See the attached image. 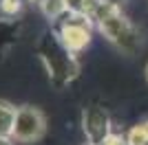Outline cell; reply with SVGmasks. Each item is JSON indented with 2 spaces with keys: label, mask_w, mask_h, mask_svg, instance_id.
Masks as SVG:
<instances>
[{
  "label": "cell",
  "mask_w": 148,
  "mask_h": 145,
  "mask_svg": "<svg viewBox=\"0 0 148 145\" xmlns=\"http://www.w3.org/2000/svg\"><path fill=\"white\" fill-rule=\"evenodd\" d=\"M38 57L42 62L44 70L49 75L51 84L56 88H66L69 84H73L77 75H80V62H77V53H73L66 44L60 40L58 31H44L40 40H38Z\"/></svg>",
  "instance_id": "1"
},
{
  "label": "cell",
  "mask_w": 148,
  "mask_h": 145,
  "mask_svg": "<svg viewBox=\"0 0 148 145\" xmlns=\"http://www.w3.org/2000/svg\"><path fill=\"white\" fill-rule=\"evenodd\" d=\"M93 22L97 31L113 44V46L126 55H137L144 46V35L128 16L119 9L113 0H102L99 9L93 16Z\"/></svg>",
  "instance_id": "2"
},
{
  "label": "cell",
  "mask_w": 148,
  "mask_h": 145,
  "mask_svg": "<svg viewBox=\"0 0 148 145\" xmlns=\"http://www.w3.org/2000/svg\"><path fill=\"white\" fill-rule=\"evenodd\" d=\"M47 134V117L36 106H20L16 112L13 136L16 143H38Z\"/></svg>",
  "instance_id": "3"
},
{
  "label": "cell",
  "mask_w": 148,
  "mask_h": 145,
  "mask_svg": "<svg viewBox=\"0 0 148 145\" xmlns=\"http://www.w3.org/2000/svg\"><path fill=\"white\" fill-rule=\"evenodd\" d=\"M93 20L82 18V16H73L69 13L66 18H62L60 26H58V35L64 44H66L73 53L80 55L84 48L91 44V35H93Z\"/></svg>",
  "instance_id": "4"
},
{
  "label": "cell",
  "mask_w": 148,
  "mask_h": 145,
  "mask_svg": "<svg viewBox=\"0 0 148 145\" xmlns=\"http://www.w3.org/2000/svg\"><path fill=\"white\" fill-rule=\"evenodd\" d=\"M82 130L86 136V143L91 145H104L106 139L113 134V123L111 115L106 112L104 106L99 103H91L82 112Z\"/></svg>",
  "instance_id": "5"
},
{
  "label": "cell",
  "mask_w": 148,
  "mask_h": 145,
  "mask_svg": "<svg viewBox=\"0 0 148 145\" xmlns=\"http://www.w3.org/2000/svg\"><path fill=\"white\" fill-rule=\"evenodd\" d=\"M16 112H18V108H16L13 103L0 99V136H5V139H11L13 136Z\"/></svg>",
  "instance_id": "6"
},
{
  "label": "cell",
  "mask_w": 148,
  "mask_h": 145,
  "mask_svg": "<svg viewBox=\"0 0 148 145\" xmlns=\"http://www.w3.org/2000/svg\"><path fill=\"white\" fill-rule=\"evenodd\" d=\"M99 5H102V0H66L69 13L82 16V18H88V20H93V16L99 9Z\"/></svg>",
  "instance_id": "7"
},
{
  "label": "cell",
  "mask_w": 148,
  "mask_h": 145,
  "mask_svg": "<svg viewBox=\"0 0 148 145\" xmlns=\"http://www.w3.org/2000/svg\"><path fill=\"white\" fill-rule=\"evenodd\" d=\"M40 11L44 13V18L49 20H62L69 16L66 0H40Z\"/></svg>",
  "instance_id": "8"
},
{
  "label": "cell",
  "mask_w": 148,
  "mask_h": 145,
  "mask_svg": "<svg viewBox=\"0 0 148 145\" xmlns=\"http://www.w3.org/2000/svg\"><path fill=\"white\" fill-rule=\"evenodd\" d=\"M128 145H148V121H142L126 132Z\"/></svg>",
  "instance_id": "9"
},
{
  "label": "cell",
  "mask_w": 148,
  "mask_h": 145,
  "mask_svg": "<svg viewBox=\"0 0 148 145\" xmlns=\"http://www.w3.org/2000/svg\"><path fill=\"white\" fill-rule=\"evenodd\" d=\"M20 9H22V0H0V11L9 18H13Z\"/></svg>",
  "instance_id": "10"
},
{
  "label": "cell",
  "mask_w": 148,
  "mask_h": 145,
  "mask_svg": "<svg viewBox=\"0 0 148 145\" xmlns=\"http://www.w3.org/2000/svg\"><path fill=\"white\" fill-rule=\"evenodd\" d=\"M104 145H128V141H126V134H117V132H113L108 139H106Z\"/></svg>",
  "instance_id": "11"
},
{
  "label": "cell",
  "mask_w": 148,
  "mask_h": 145,
  "mask_svg": "<svg viewBox=\"0 0 148 145\" xmlns=\"http://www.w3.org/2000/svg\"><path fill=\"white\" fill-rule=\"evenodd\" d=\"M16 141L13 139H5V136H0V145H13Z\"/></svg>",
  "instance_id": "12"
},
{
  "label": "cell",
  "mask_w": 148,
  "mask_h": 145,
  "mask_svg": "<svg viewBox=\"0 0 148 145\" xmlns=\"http://www.w3.org/2000/svg\"><path fill=\"white\" fill-rule=\"evenodd\" d=\"M144 75H146V81H148V62H146V68H144Z\"/></svg>",
  "instance_id": "13"
},
{
  "label": "cell",
  "mask_w": 148,
  "mask_h": 145,
  "mask_svg": "<svg viewBox=\"0 0 148 145\" xmlns=\"http://www.w3.org/2000/svg\"><path fill=\"white\" fill-rule=\"evenodd\" d=\"M29 2H40V0H29Z\"/></svg>",
  "instance_id": "14"
},
{
  "label": "cell",
  "mask_w": 148,
  "mask_h": 145,
  "mask_svg": "<svg viewBox=\"0 0 148 145\" xmlns=\"http://www.w3.org/2000/svg\"><path fill=\"white\" fill-rule=\"evenodd\" d=\"M84 145H91V143H84Z\"/></svg>",
  "instance_id": "15"
}]
</instances>
